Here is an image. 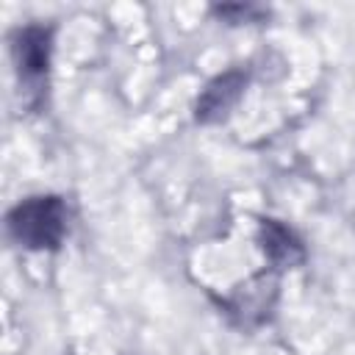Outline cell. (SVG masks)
Segmentation results:
<instances>
[{
    "label": "cell",
    "mask_w": 355,
    "mask_h": 355,
    "mask_svg": "<svg viewBox=\"0 0 355 355\" xmlns=\"http://www.w3.org/2000/svg\"><path fill=\"white\" fill-rule=\"evenodd\" d=\"M247 80H250L247 69H227V72L216 75L214 80H208L194 103V119L200 125L222 122L230 114V108L239 103V97L244 94Z\"/></svg>",
    "instance_id": "3957f363"
},
{
    "label": "cell",
    "mask_w": 355,
    "mask_h": 355,
    "mask_svg": "<svg viewBox=\"0 0 355 355\" xmlns=\"http://www.w3.org/2000/svg\"><path fill=\"white\" fill-rule=\"evenodd\" d=\"M214 14L227 19V22H233V25H239V22H255L258 17H263V8L250 6V3L247 6L236 3V6H214Z\"/></svg>",
    "instance_id": "5b68a950"
},
{
    "label": "cell",
    "mask_w": 355,
    "mask_h": 355,
    "mask_svg": "<svg viewBox=\"0 0 355 355\" xmlns=\"http://www.w3.org/2000/svg\"><path fill=\"white\" fill-rule=\"evenodd\" d=\"M6 227L28 250H58L67 236V205L55 194L28 197L8 211Z\"/></svg>",
    "instance_id": "6da1fadb"
},
{
    "label": "cell",
    "mask_w": 355,
    "mask_h": 355,
    "mask_svg": "<svg viewBox=\"0 0 355 355\" xmlns=\"http://www.w3.org/2000/svg\"><path fill=\"white\" fill-rule=\"evenodd\" d=\"M11 53L17 72L25 83L42 86L50 69V53H53V28L47 25H25L11 39Z\"/></svg>",
    "instance_id": "7a4b0ae2"
},
{
    "label": "cell",
    "mask_w": 355,
    "mask_h": 355,
    "mask_svg": "<svg viewBox=\"0 0 355 355\" xmlns=\"http://www.w3.org/2000/svg\"><path fill=\"white\" fill-rule=\"evenodd\" d=\"M258 241H261V250H263L266 261L275 269H294L305 261L302 239L288 225H283L277 219H263L261 222Z\"/></svg>",
    "instance_id": "277c9868"
}]
</instances>
